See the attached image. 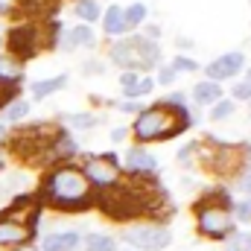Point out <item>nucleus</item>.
Instances as JSON below:
<instances>
[{
	"label": "nucleus",
	"instance_id": "4468645a",
	"mask_svg": "<svg viewBox=\"0 0 251 251\" xmlns=\"http://www.w3.org/2000/svg\"><path fill=\"white\" fill-rule=\"evenodd\" d=\"M64 85H67V79H64V76H56V79H47V82H35V85H32V97H35V100H44L47 94L59 91V88H64Z\"/></svg>",
	"mask_w": 251,
	"mask_h": 251
},
{
	"label": "nucleus",
	"instance_id": "f03ea898",
	"mask_svg": "<svg viewBox=\"0 0 251 251\" xmlns=\"http://www.w3.org/2000/svg\"><path fill=\"white\" fill-rule=\"evenodd\" d=\"M184 128H187V117L178 108H170V105H155V108L143 111L134 123V131H137L140 140H161V137L178 134Z\"/></svg>",
	"mask_w": 251,
	"mask_h": 251
},
{
	"label": "nucleus",
	"instance_id": "72a5a7b5",
	"mask_svg": "<svg viewBox=\"0 0 251 251\" xmlns=\"http://www.w3.org/2000/svg\"><path fill=\"white\" fill-rule=\"evenodd\" d=\"M0 164H3V158H0Z\"/></svg>",
	"mask_w": 251,
	"mask_h": 251
},
{
	"label": "nucleus",
	"instance_id": "39448f33",
	"mask_svg": "<svg viewBox=\"0 0 251 251\" xmlns=\"http://www.w3.org/2000/svg\"><path fill=\"white\" fill-rule=\"evenodd\" d=\"M199 228L207 237H225L231 231V216L222 207H201L199 213Z\"/></svg>",
	"mask_w": 251,
	"mask_h": 251
},
{
	"label": "nucleus",
	"instance_id": "a878e982",
	"mask_svg": "<svg viewBox=\"0 0 251 251\" xmlns=\"http://www.w3.org/2000/svg\"><path fill=\"white\" fill-rule=\"evenodd\" d=\"M234 246L243 249V251H251V234H240V237L234 240Z\"/></svg>",
	"mask_w": 251,
	"mask_h": 251
},
{
	"label": "nucleus",
	"instance_id": "f3484780",
	"mask_svg": "<svg viewBox=\"0 0 251 251\" xmlns=\"http://www.w3.org/2000/svg\"><path fill=\"white\" fill-rule=\"evenodd\" d=\"M67 44L70 47H91L94 44V32L88 26H76L70 35H67Z\"/></svg>",
	"mask_w": 251,
	"mask_h": 251
},
{
	"label": "nucleus",
	"instance_id": "423d86ee",
	"mask_svg": "<svg viewBox=\"0 0 251 251\" xmlns=\"http://www.w3.org/2000/svg\"><path fill=\"white\" fill-rule=\"evenodd\" d=\"M88 181H94V184H100V187H108V184H114L117 181V167L111 164V158H91L88 164H85V173H82Z\"/></svg>",
	"mask_w": 251,
	"mask_h": 251
},
{
	"label": "nucleus",
	"instance_id": "393cba45",
	"mask_svg": "<svg viewBox=\"0 0 251 251\" xmlns=\"http://www.w3.org/2000/svg\"><path fill=\"white\" fill-rule=\"evenodd\" d=\"M234 97H237V100H251V82L237 85V88H234Z\"/></svg>",
	"mask_w": 251,
	"mask_h": 251
},
{
	"label": "nucleus",
	"instance_id": "9d476101",
	"mask_svg": "<svg viewBox=\"0 0 251 251\" xmlns=\"http://www.w3.org/2000/svg\"><path fill=\"white\" fill-rule=\"evenodd\" d=\"M79 249V234L76 231H59L44 240V251H76Z\"/></svg>",
	"mask_w": 251,
	"mask_h": 251
},
{
	"label": "nucleus",
	"instance_id": "6ab92c4d",
	"mask_svg": "<svg viewBox=\"0 0 251 251\" xmlns=\"http://www.w3.org/2000/svg\"><path fill=\"white\" fill-rule=\"evenodd\" d=\"M76 15L85 18V21H97V18H100V6H97V0H79V3H76Z\"/></svg>",
	"mask_w": 251,
	"mask_h": 251
},
{
	"label": "nucleus",
	"instance_id": "2f4dec72",
	"mask_svg": "<svg viewBox=\"0 0 251 251\" xmlns=\"http://www.w3.org/2000/svg\"><path fill=\"white\" fill-rule=\"evenodd\" d=\"M18 251H35V249L32 246H24V249H18Z\"/></svg>",
	"mask_w": 251,
	"mask_h": 251
},
{
	"label": "nucleus",
	"instance_id": "473e14b6",
	"mask_svg": "<svg viewBox=\"0 0 251 251\" xmlns=\"http://www.w3.org/2000/svg\"><path fill=\"white\" fill-rule=\"evenodd\" d=\"M249 82H251V73H249Z\"/></svg>",
	"mask_w": 251,
	"mask_h": 251
},
{
	"label": "nucleus",
	"instance_id": "a211bd4d",
	"mask_svg": "<svg viewBox=\"0 0 251 251\" xmlns=\"http://www.w3.org/2000/svg\"><path fill=\"white\" fill-rule=\"evenodd\" d=\"M88 251H114V240L111 237H102V234H91L88 243H85Z\"/></svg>",
	"mask_w": 251,
	"mask_h": 251
},
{
	"label": "nucleus",
	"instance_id": "20e7f679",
	"mask_svg": "<svg viewBox=\"0 0 251 251\" xmlns=\"http://www.w3.org/2000/svg\"><path fill=\"white\" fill-rule=\"evenodd\" d=\"M126 243L143 251H161L170 246V231L161 225H137V228L126 231Z\"/></svg>",
	"mask_w": 251,
	"mask_h": 251
},
{
	"label": "nucleus",
	"instance_id": "bb28decb",
	"mask_svg": "<svg viewBox=\"0 0 251 251\" xmlns=\"http://www.w3.org/2000/svg\"><path fill=\"white\" fill-rule=\"evenodd\" d=\"M173 79H176V70H173V67H164V70H161V79H158V82H161V85H170Z\"/></svg>",
	"mask_w": 251,
	"mask_h": 251
},
{
	"label": "nucleus",
	"instance_id": "7ed1b4c3",
	"mask_svg": "<svg viewBox=\"0 0 251 251\" xmlns=\"http://www.w3.org/2000/svg\"><path fill=\"white\" fill-rule=\"evenodd\" d=\"M111 56H114L117 64L134 70V67H155L161 53H158V47L149 44V41H120V44H114Z\"/></svg>",
	"mask_w": 251,
	"mask_h": 251
},
{
	"label": "nucleus",
	"instance_id": "c85d7f7f",
	"mask_svg": "<svg viewBox=\"0 0 251 251\" xmlns=\"http://www.w3.org/2000/svg\"><path fill=\"white\" fill-rule=\"evenodd\" d=\"M237 213H240V219H243V222H249V219H251V204H249V201H246V204H240V207H237Z\"/></svg>",
	"mask_w": 251,
	"mask_h": 251
},
{
	"label": "nucleus",
	"instance_id": "7c9ffc66",
	"mask_svg": "<svg viewBox=\"0 0 251 251\" xmlns=\"http://www.w3.org/2000/svg\"><path fill=\"white\" fill-rule=\"evenodd\" d=\"M3 137H6V128H3V126H0V140H3Z\"/></svg>",
	"mask_w": 251,
	"mask_h": 251
},
{
	"label": "nucleus",
	"instance_id": "0eeeda50",
	"mask_svg": "<svg viewBox=\"0 0 251 251\" xmlns=\"http://www.w3.org/2000/svg\"><path fill=\"white\" fill-rule=\"evenodd\" d=\"M243 53H228V56H219L213 64H207V76H210V82H216V79H228V76H237L240 70H243Z\"/></svg>",
	"mask_w": 251,
	"mask_h": 251
},
{
	"label": "nucleus",
	"instance_id": "4be33fe9",
	"mask_svg": "<svg viewBox=\"0 0 251 251\" xmlns=\"http://www.w3.org/2000/svg\"><path fill=\"white\" fill-rule=\"evenodd\" d=\"M73 126H79V128H88V126L97 123V117H91V114H73V117H67Z\"/></svg>",
	"mask_w": 251,
	"mask_h": 251
},
{
	"label": "nucleus",
	"instance_id": "9b49d317",
	"mask_svg": "<svg viewBox=\"0 0 251 251\" xmlns=\"http://www.w3.org/2000/svg\"><path fill=\"white\" fill-rule=\"evenodd\" d=\"M120 85H123V91L128 97H140V94H149L152 91V79L137 76L134 70H126L123 76H120Z\"/></svg>",
	"mask_w": 251,
	"mask_h": 251
},
{
	"label": "nucleus",
	"instance_id": "aec40b11",
	"mask_svg": "<svg viewBox=\"0 0 251 251\" xmlns=\"http://www.w3.org/2000/svg\"><path fill=\"white\" fill-rule=\"evenodd\" d=\"M143 15H146V6H128V12L123 15V29H128V26H137L140 21H143Z\"/></svg>",
	"mask_w": 251,
	"mask_h": 251
},
{
	"label": "nucleus",
	"instance_id": "1a4fd4ad",
	"mask_svg": "<svg viewBox=\"0 0 251 251\" xmlns=\"http://www.w3.org/2000/svg\"><path fill=\"white\" fill-rule=\"evenodd\" d=\"M9 47L18 53V56H32V47H35V29L29 26H21L9 35Z\"/></svg>",
	"mask_w": 251,
	"mask_h": 251
},
{
	"label": "nucleus",
	"instance_id": "cd10ccee",
	"mask_svg": "<svg viewBox=\"0 0 251 251\" xmlns=\"http://www.w3.org/2000/svg\"><path fill=\"white\" fill-rule=\"evenodd\" d=\"M240 187L246 190V193H251V170H246V173L240 176Z\"/></svg>",
	"mask_w": 251,
	"mask_h": 251
},
{
	"label": "nucleus",
	"instance_id": "2eb2a0df",
	"mask_svg": "<svg viewBox=\"0 0 251 251\" xmlns=\"http://www.w3.org/2000/svg\"><path fill=\"white\" fill-rule=\"evenodd\" d=\"M21 64L12 62V59H6V56H0V82H18L21 79Z\"/></svg>",
	"mask_w": 251,
	"mask_h": 251
},
{
	"label": "nucleus",
	"instance_id": "b1692460",
	"mask_svg": "<svg viewBox=\"0 0 251 251\" xmlns=\"http://www.w3.org/2000/svg\"><path fill=\"white\" fill-rule=\"evenodd\" d=\"M173 70H196V62H193V59H184V56H178V59L173 62Z\"/></svg>",
	"mask_w": 251,
	"mask_h": 251
},
{
	"label": "nucleus",
	"instance_id": "dca6fc26",
	"mask_svg": "<svg viewBox=\"0 0 251 251\" xmlns=\"http://www.w3.org/2000/svg\"><path fill=\"white\" fill-rule=\"evenodd\" d=\"M105 32H111V35H120V32H126V29H123V12H120V6H111V9L105 12Z\"/></svg>",
	"mask_w": 251,
	"mask_h": 251
},
{
	"label": "nucleus",
	"instance_id": "412c9836",
	"mask_svg": "<svg viewBox=\"0 0 251 251\" xmlns=\"http://www.w3.org/2000/svg\"><path fill=\"white\" fill-rule=\"evenodd\" d=\"M29 114V102H12L9 108H6V120H21V117H26Z\"/></svg>",
	"mask_w": 251,
	"mask_h": 251
},
{
	"label": "nucleus",
	"instance_id": "6e6552de",
	"mask_svg": "<svg viewBox=\"0 0 251 251\" xmlns=\"http://www.w3.org/2000/svg\"><path fill=\"white\" fill-rule=\"evenodd\" d=\"M32 234V228H26L24 222H6L0 219V246H21L26 243Z\"/></svg>",
	"mask_w": 251,
	"mask_h": 251
},
{
	"label": "nucleus",
	"instance_id": "f257e3e1",
	"mask_svg": "<svg viewBox=\"0 0 251 251\" xmlns=\"http://www.w3.org/2000/svg\"><path fill=\"white\" fill-rule=\"evenodd\" d=\"M44 193H47V199H50L53 204H59V207H85L88 199H91V181H88L79 170L62 167V170L50 173Z\"/></svg>",
	"mask_w": 251,
	"mask_h": 251
},
{
	"label": "nucleus",
	"instance_id": "f8f14e48",
	"mask_svg": "<svg viewBox=\"0 0 251 251\" xmlns=\"http://www.w3.org/2000/svg\"><path fill=\"white\" fill-rule=\"evenodd\" d=\"M126 167H128L131 173H152V170H155V158H152L149 152H143V149H131V152L126 155Z\"/></svg>",
	"mask_w": 251,
	"mask_h": 251
},
{
	"label": "nucleus",
	"instance_id": "ddd939ff",
	"mask_svg": "<svg viewBox=\"0 0 251 251\" xmlns=\"http://www.w3.org/2000/svg\"><path fill=\"white\" fill-rule=\"evenodd\" d=\"M219 82H199L196 85V91H193V97H196V102H201V105H207V102H216L219 100Z\"/></svg>",
	"mask_w": 251,
	"mask_h": 251
},
{
	"label": "nucleus",
	"instance_id": "c756f323",
	"mask_svg": "<svg viewBox=\"0 0 251 251\" xmlns=\"http://www.w3.org/2000/svg\"><path fill=\"white\" fill-rule=\"evenodd\" d=\"M44 0H24V9H29V12H35L38 6H41Z\"/></svg>",
	"mask_w": 251,
	"mask_h": 251
},
{
	"label": "nucleus",
	"instance_id": "5701e85b",
	"mask_svg": "<svg viewBox=\"0 0 251 251\" xmlns=\"http://www.w3.org/2000/svg\"><path fill=\"white\" fill-rule=\"evenodd\" d=\"M234 111V102H219L216 108H213V120H219V117H228Z\"/></svg>",
	"mask_w": 251,
	"mask_h": 251
}]
</instances>
